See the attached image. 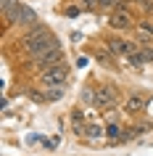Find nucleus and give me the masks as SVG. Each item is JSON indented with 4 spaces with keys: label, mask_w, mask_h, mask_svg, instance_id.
Returning a JSON list of instances; mask_svg holds the SVG:
<instances>
[{
    "label": "nucleus",
    "mask_w": 153,
    "mask_h": 156,
    "mask_svg": "<svg viewBox=\"0 0 153 156\" xmlns=\"http://www.w3.org/2000/svg\"><path fill=\"white\" fill-rule=\"evenodd\" d=\"M69 74H71L69 64H66V61H58V64H53V66H48V69H42V72H40V82L45 85V87L66 85V82H69Z\"/></svg>",
    "instance_id": "1"
},
{
    "label": "nucleus",
    "mask_w": 153,
    "mask_h": 156,
    "mask_svg": "<svg viewBox=\"0 0 153 156\" xmlns=\"http://www.w3.org/2000/svg\"><path fill=\"white\" fill-rule=\"evenodd\" d=\"M116 103H119V93H116L113 85H100V87H95V108H100V114L116 108Z\"/></svg>",
    "instance_id": "2"
},
{
    "label": "nucleus",
    "mask_w": 153,
    "mask_h": 156,
    "mask_svg": "<svg viewBox=\"0 0 153 156\" xmlns=\"http://www.w3.org/2000/svg\"><path fill=\"white\" fill-rule=\"evenodd\" d=\"M135 19H132V13H129V8L124 5V8H116L108 13V27L111 29H116V32H127V29H135Z\"/></svg>",
    "instance_id": "3"
},
{
    "label": "nucleus",
    "mask_w": 153,
    "mask_h": 156,
    "mask_svg": "<svg viewBox=\"0 0 153 156\" xmlns=\"http://www.w3.org/2000/svg\"><path fill=\"white\" fill-rule=\"evenodd\" d=\"M140 45H143V42H129V40H124V37H116V34H113V37H106V48H111L119 58L129 56V53H135Z\"/></svg>",
    "instance_id": "4"
},
{
    "label": "nucleus",
    "mask_w": 153,
    "mask_h": 156,
    "mask_svg": "<svg viewBox=\"0 0 153 156\" xmlns=\"http://www.w3.org/2000/svg\"><path fill=\"white\" fill-rule=\"evenodd\" d=\"M58 61H64V48L58 45V48H50V50H45L42 56H37V58H29V64L34 66V69H48V66H53V64H58Z\"/></svg>",
    "instance_id": "5"
},
{
    "label": "nucleus",
    "mask_w": 153,
    "mask_h": 156,
    "mask_svg": "<svg viewBox=\"0 0 153 156\" xmlns=\"http://www.w3.org/2000/svg\"><path fill=\"white\" fill-rule=\"evenodd\" d=\"M145 106H148L145 95H140V93H129L127 98H124V103H121V114L137 116V114H143V111H145Z\"/></svg>",
    "instance_id": "6"
},
{
    "label": "nucleus",
    "mask_w": 153,
    "mask_h": 156,
    "mask_svg": "<svg viewBox=\"0 0 153 156\" xmlns=\"http://www.w3.org/2000/svg\"><path fill=\"white\" fill-rule=\"evenodd\" d=\"M135 34H137V42H151L153 40V21L143 19L135 24Z\"/></svg>",
    "instance_id": "7"
},
{
    "label": "nucleus",
    "mask_w": 153,
    "mask_h": 156,
    "mask_svg": "<svg viewBox=\"0 0 153 156\" xmlns=\"http://www.w3.org/2000/svg\"><path fill=\"white\" fill-rule=\"evenodd\" d=\"M106 140L108 143H121L124 140V127L119 122H108L106 124Z\"/></svg>",
    "instance_id": "8"
},
{
    "label": "nucleus",
    "mask_w": 153,
    "mask_h": 156,
    "mask_svg": "<svg viewBox=\"0 0 153 156\" xmlns=\"http://www.w3.org/2000/svg\"><path fill=\"white\" fill-rule=\"evenodd\" d=\"M116 58H119V56H116L111 48H103V50H98V53H95V61H98L100 66H108V69L116 66Z\"/></svg>",
    "instance_id": "9"
},
{
    "label": "nucleus",
    "mask_w": 153,
    "mask_h": 156,
    "mask_svg": "<svg viewBox=\"0 0 153 156\" xmlns=\"http://www.w3.org/2000/svg\"><path fill=\"white\" fill-rule=\"evenodd\" d=\"M85 138L87 140H106V127H100V124H87Z\"/></svg>",
    "instance_id": "10"
},
{
    "label": "nucleus",
    "mask_w": 153,
    "mask_h": 156,
    "mask_svg": "<svg viewBox=\"0 0 153 156\" xmlns=\"http://www.w3.org/2000/svg\"><path fill=\"white\" fill-rule=\"evenodd\" d=\"M64 95H66L64 85H56V87H48V90H45V98H48V103H56V101H61Z\"/></svg>",
    "instance_id": "11"
},
{
    "label": "nucleus",
    "mask_w": 153,
    "mask_h": 156,
    "mask_svg": "<svg viewBox=\"0 0 153 156\" xmlns=\"http://www.w3.org/2000/svg\"><path fill=\"white\" fill-rule=\"evenodd\" d=\"M137 56H140L143 64H153V48L148 45V42H143V45L137 48Z\"/></svg>",
    "instance_id": "12"
},
{
    "label": "nucleus",
    "mask_w": 153,
    "mask_h": 156,
    "mask_svg": "<svg viewBox=\"0 0 153 156\" xmlns=\"http://www.w3.org/2000/svg\"><path fill=\"white\" fill-rule=\"evenodd\" d=\"M82 5H74V3H69V5H66L64 8V16H69V19H77V16H82Z\"/></svg>",
    "instance_id": "13"
},
{
    "label": "nucleus",
    "mask_w": 153,
    "mask_h": 156,
    "mask_svg": "<svg viewBox=\"0 0 153 156\" xmlns=\"http://www.w3.org/2000/svg\"><path fill=\"white\" fill-rule=\"evenodd\" d=\"M116 8H119L116 0H98V11H108V13H111V11H116Z\"/></svg>",
    "instance_id": "14"
},
{
    "label": "nucleus",
    "mask_w": 153,
    "mask_h": 156,
    "mask_svg": "<svg viewBox=\"0 0 153 156\" xmlns=\"http://www.w3.org/2000/svg\"><path fill=\"white\" fill-rule=\"evenodd\" d=\"M82 101H85L87 106H95V90H92V87H85V90H82Z\"/></svg>",
    "instance_id": "15"
},
{
    "label": "nucleus",
    "mask_w": 153,
    "mask_h": 156,
    "mask_svg": "<svg viewBox=\"0 0 153 156\" xmlns=\"http://www.w3.org/2000/svg\"><path fill=\"white\" fill-rule=\"evenodd\" d=\"M77 3H82L85 11H98V0H77Z\"/></svg>",
    "instance_id": "16"
},
{
    "label": "nucleus",
    "mask_w": 153,
    "mask_h": 156,
    "mask_svg": "<svg viewBox=\"0 0 153 156\" xmlns=\"http://www.w3.org/2000/svg\"><path fill=\"white\" fill-rule=\"evenodd\" d=\"M71 122H85V114H82V108H74V111H71Z\"/></svg>",
    "instance_id": "17"
},
{
    "label": "nucleus",
    "mask_w": 153,
    "mask_h": 156,
    "mask_svg": "<svg viewBox=\"0 0 153 156\" xmlns=\"http://www.w3.org/2000/svg\"><path fill=\"white\" fill-rule=\"evenodd\" d=\"M87 61H90L87 56H79V58H77V66H79V69H85V66H87Z\"/></svg>",
    "instance_id": "18"
}]
</instances>
